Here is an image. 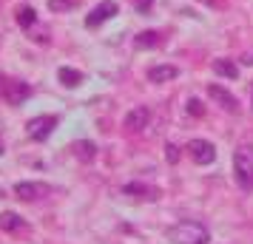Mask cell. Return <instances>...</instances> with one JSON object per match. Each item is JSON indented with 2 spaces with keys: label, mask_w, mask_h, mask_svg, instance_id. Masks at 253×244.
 <instances>
[{
  "label": "cell",
  "mask_w": 253,
  "mask_h": 244,
  "mask_svg": "<svg viewBox=\"0 0 253 244\" xmlns=\"http://www.w3.org/2000/svg\"><path fill=\"white\" fill-rule=\"evenodd\" d=\"M188 114L191 116H202L205 114V105L199 103V100H188Z\"/></svg>",
  "instance_id": "19"
},
{
  "label": "cell",
  "mask_w": 253,
  "mask_h": 244,
  "mask_svg": "<svg viewBox=\"0 0 253 244\" xmlns=\"http://www.w3.org/2000/svg\"><path fill=\"white\" fill-rule=\"evenodd\" d=\"M176 77H179V69L176 66H154V69H148L151 82H171Z\"/></svg>",
  "instance_id": "12"
},
{
  "label": "cell",
  "mask_w": 253,
  "mask_h": 244,
  "mask_svg": "<svg viewBox=\"0 0 253 244\" xmlns=\"http://www.w3.org/2000/svg\"><path fill=\"white\" fill-rule=\"evenodd\" d=\"M208 97H211V100H216V103L222 105L225 111H230V114H236V111H239V100H236L228 88L216 85V82H211V85H208Z\"/></svg>",
  "instance_id": "7"
},
{
  "label": "cell",
  "mask_w": 253,
  "mask_h": 244,
  "mask_svg": "<svg viewBox=\"0 0 253 244\" xmlns=\"http://www.w3.org/2000/svg\"><path fill=\"white\" fill-rule=\"evenodd\" d=\"M3 97H6L9 105H20V103H26V100L32 97V88H29V82H23V80H9Z\"/></svg>",
  "instance_id": "8"
},
{
  "label": "cell",
  "mask_w": 253,
  "mask_h": 244,
  "mask_svg": "<svg viewBox=\"0 0 253 244\" xmlns=\"http://www.w3.org/2000/svg\"><path fill=\"white\" fill-rule=\"evenodd\" d=\"M37 23V14L35 9H29V6H23V9H17V26H23V29H29V26Z\"/></svg>",
  "instance_id": "17"
},
{
  "label": "cell",
  "mask_w": 253,
  "mask_h": 244,
  "mask_svg": "<svg viewBox=\"0 0 253 244\" xmlns=\"http://www.w3.org/2000/svg\"><path fill=\"white\" fill-rule=\"evenodd\" d=\"M160 43H162V40H160L157 32H142V35L134 37V46H137V48H157Z\"/></svg>",
  "instance_id": "14"
},
{
  "label": "cell",
  "mask_w": 253,
  "mask_h": 244,
  "mask_svg": "<svg viewBox=\"0 0 253 244\" xmlns=\"http://www.w3.org/2000/svg\"><path fill=\"white\" fill-rule=\"evenodd\" d=\"M128 196H134V199H148V202H154V199H160V190L157 187H151V185H142V182H128L126 187Z\"/></svg>",
  "instance_id": "11"
},
{
  "label": "cell",
  "mask_w": 253,
  "mask_h": 244,
  "mask_svg": "<svg viewBox=\"0 0 253 244\" xmlns=\"http://www.w3.org/2000/svg\"><path fill=\"white\" fill-rule=\"evenodd\" d=\"M168 242L173 244H211V230L199 221H179L168 227Z\"/></svg>",
  "instance_id": "1"
},
{
  "label": "cell",
  "mask_w": 253,
  "mask_h": 244,
  "mask_svg": "<svg viewBox=\"0 0 253 244\" xmlns=\"http://www.w3.org/2000/svg\"><path fill=\"white\" fill-rule=\"evenodd\" d=\"M74 153H77V159H83V162H91L97 148H94V142H74Z\"/></svg>",
  "instance_id": "15"
},
{
  "label": "cell",
  "mask_w": 253,
  "mask_h": 244,
  "mask_svg": "<svg viewBox=\"0 0 253 244\" xmlns=\"http://www.w3.org/2000/svg\"><path fill=\"white\" fill-rule=\"evenodd\" d=\"M242 63H245V66H253V48H251V51H245V54H242Z\"/></svg>",
  "instance_id": "21"
},
{
  "label": "cell",
  "mask_w": 253,
  "mask_h": 244,
  "mask_svg": "<svg viewBox=\"0 0 253 244\" xmlns=\"http://www.w3.org/2000/svg\"><path fill=\"white\" fill-rule=\"evenodd\" d=\"M60 82H63V85H69V88H74V85H80L83 82V74L80 71H74V69H60Z\"/></svg>",
  "instance_id": "16"
},
{
  "label": "cell",
  "mask_w": 253,
  "mask_h": 244,
  "mask_svg": "<svg viewBox=\"0 0 253 244\" xmlns=\"http://www.w3.org/2000/svg\"><path fill=\"white\" fill-rule=\"evenodd\" d=\"M14 193H17V199H23V202H37V199L48 196L51 187L43 185V182H17L14 185Z\"/></svg>",
  "instance_id": "6"
},
{
  "label": "cell",
  "mask_w": 253,
  "mask_h": 244,
  "mask_svg": "<svg viewBox=\"0 0 253 244\" xmlns=\"http://www.w3.org/2000/svg\"><path fill=\"white\" fill-rule=\"evenodd\" d=\"M117 12H120V6H117L114 0H103V3H97L91 12H88V17H85V26L97 29V26H103L105 20H111Z\"/></svg>",
  "instance_id": "5"
},
{
  "label": "cell",
  "mask_w": 253,
  "mask_h": 244,
  "mask_svg": "<svg viewBox=\"0 0 253 244\" xmlns=\"http://www.w3.org/2000/svg\"><path fill=\"white\" fill-rule=\"evenodd\" d=\"M74 6H77V0H48L51 12H71Z\"/></svg>",
  "instance_id": "18"
},
{
  "label": "cell",
  "mask_w": 253,
  "mask_h": 244,
  "mask_svg": "<svg viewBox=\"0 0 253 244\" xmlns=\"http://www.w3.org/2000/svg\"><path fill=\"white\" fill-rule=\"evenodd\" d=\"M213 71L219 77H228V80H236L239 77V66L230 63V60H213Z\"/></svg>",
  "instance_id": "13"
},
{
  "label": "cell",
  "mask_w": 253,
  "mask_h": 244,
  "mask_svg": "<svg viewBox=\"0 0 253 244\" xmlns=\"http://www.w3.org/2000/svg\"><path fill=\"white\" fill-rule=\"evenodd\" d=\"M0 153H3V145H0Z\"/></svg>",
  "instance_id": "23"
},
{
  "label": "cell",
  "mask_w": 253,
  "mask_h": 244,
  "mask_svg": "<svg viewBox=\"0 0 253 244\" xmlns=\"http://www.w3.org/2000/svg\"><path fill=\"white\" fill-rule=\"evenodd\" d=\"M165 156H168V162L171 165H176V159H179V148H176V145H165Z\"/></svg>",
  "instance_id": "20"
},
{
  "label": "cell",
  "mask_w": 253,
  "mask_h": 244,
  "mask_svg": "<svg viewBox=\"0 0 253 244\" xmlns=\"http://www.w3.org/2000/svg\"><path fill=\"white\" fill-rule=\"evenodd\" d=\"M185 151H188V156L196 165H211L216 159V148H213V142H208V139H191L185 145Z\"/></svg>",
  "instance_id": "3"
},
{
  "label": "cell",
  "mask_w": 253,
  "mask_h": 244,
  "mask_svg": "<svg viewBox=\"0 0 253 244\" xmlns=\"http://www.w3.org/2000/svg\"><path fill=\"white\" fill-rule=\"evenodd\" d=\"M57 128V116H35V119H29V125H26V134L32 137V139H46V137H51V131Z\"/></svg>",
  "instance_id": "4"
},
{
  "label": "cell",
  "mask_w": 253,
  "mask_h": 244,
  "mask_svg": "<svg viewBox=\"0 0 253 244\" xmlns=\"http://www.w3.org/2000/svg\"><path fill=\"white\" fill-rule=\"evenodd\" d=\"M233 174L242 190H253V145H239L233 153Z\"/></svg>",
  "instance_id": "2"
},
{
  "label": "cell",
  "mask_w": 253,
  "mask_h": 244,
  "mask_svg": "<svg viewBox=\"0 0 253 244\" xmlns=\"http://www.w3.org/2000/svg\"><path fill=\"white\" fill-rule=\"evenodd\" d=\"M6 82H9V80H6V77H3V74H0V94L6 91Z\"/></svg>",
  "instance_id": "22"
},
{
  "label": "cell",
  "mask_w": 253,
  "mask_h": 244,
  "mask_svg": "<svg viewBox=\"0 0 253 244\" xmlns=\"http://www.w3.org/2000/svg\"><path fill=\"white\" fill-rule=\"evenodd\" d=\"M148 119H151V111L145 108V105H139V108H134V111L126 114V128L137 134V131H142L145 125H148Z\"/></svg>",
  "instance_id": "10"
},
{
  "label": "cell",
  "mask_w": 253,
  "mask_h": 244,
  "mask_svg": "<svg viewBox=\"0 0 253 244\" xmlns=\"http://www.w3.org/2000/svg\"><path fill=\"white\" fill-rule=\"evenodd\" d=\"M0 230H6V233H12V236H20V233H29L32 227L26 224L17 213H12V210H6V213H0Z\"/></svg>",
  "instance_id": "9"
}]
</instances>
